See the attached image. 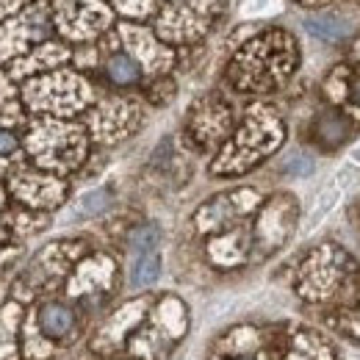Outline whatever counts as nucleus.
I'll use <instances>...</instances> for the list:
<instances>
[{"mask_svg": "<svg viewBox=\"0 0 360 360\" xmlns=\"http://www.w3.org/2000/svg\"><path fill=\"white\" fill-rule=\"evenodd\" d=\"M17 150H20L17 136L8 134V131H0V155H14Z\"/></svg>", "mask_w": 360, "mask_h": 360, "instance_id": "nucleus-17", "label": "nucleus"}, {"mask_svg": "<svg viewBox=\"0 0 360 360\" xmlns=\"http://www.w3.org/2000/svg\"><path fill=\"white\" fill-rule=\"evenodd\" d=\"M158 238H161V233H158V227L155 225H144L134 230L131 233V241H128V247H131V252L134 255H144V252H153V250H158Z\"/></svg>", "mask_w": 360, "mask_h": 360, "instance_id": "nucleus-14", "label": "nucleus"}, {"mask_svg": "<svg viewBox=\"0 0 360 360\" xmlns=\"http://www.w3.org/2000/svg\"><path fill=\"white\" fill-rule=\"evenodd\" d=\"M352 274V261L338 247H319L300 274V294L311 302L335 297Z\"/></svg>", "mask_w": 360, "mask_h": 360, "instance_id": "nucleus-3", "label": "nucleus"}, {"mask_svg": "<svg viewBox=\"0 0 360 360\" xmlns=\"http://www.w3.org/2000/svg\"><path fill=\"white\" fill-rule=\"evenodd\" d=\"M288 360H335V355H333V347L324 338H319L314 333H300L291 341Z\"/></svg>", "mask_w": 360, "mask_h": 360, "instance_id": "nucleus-10", "label": "nucleus"}, {"mask_svg": "<svg viewBox=\"0 0 360 360\" xmlns=\"http://www.w3.org/2000/svg\"><path fill=\"white\" fill-rule=\"evenodd\" d=\"M314 136H316V141H319L321 147H327V150L341 147V144L349 139V122H347L341 114L327 111V114H321V117L316 120Z\"/></svg>", "mask_w": 360, "mask_h": 360, "instance_id": "nucleus-9", "label": "nucleus"}, {"mask_svg": "<svg viewBox=\"0 0 360 360\" xmlns=\"http://www.w3.org/2000/svg\"><path fill=\"white\" fill-rule=\"evenodd\" d=\"M34 155L50 169H72L84 158L86 139L72 125H39L34 134Z\"/></svg>", "mask_w": 360, "mask_h": 360, "instance_id": "nucleus-4", "label": "nucleus"}, {"mask_svg": "<svg viewBox=\"0 0 360 360\" xmlns=\"http://www.w3.org/2000/svg\"><path fill=\"white\" fill-rule=\"evenodd\" d=\"M158 274H161V255H158V250L136 255L134 269H131V285H136V288L153 285L158 280Z\"/></svg>", "mask_w": 360, "mask_h": 360, "instance_id": "nucleus-13", "label": "nucleus"}, {"mask_svg": "<svg viewBox=\"0 0 360 360\" xmlns=\"http://www.w3.org/2000/svg\"><path fill=\"white\" fill-rule=\"evenodd\" d=\"M283 139V125L266 114V111H252L244 122V128L233 139V144L222 153V158L217 161V172L219 175H233V172H244L250 169L255 161H261L264 155H269L271 147H277V141Z\"/></svg>", "mask_w": 360, "mask_h": 360, "instance_id": "nucleus-2", "label": "nucleus"}, {"mask_svg": "<svg viewBox=\"0 0 360 360\" xmlns=\"http://www.w3.org/2000/svg\"><path fill=\"white\" fill-rule=\"evenodd\" d=\"M56 14L64 34L72 39H86L108 22L105 6L100 0H58Z\"/></svg>", "mask_w": 360, "mask_h": 360, "instance_id": "nucleus-6", "label": "nucleus"}, {"mask_svg": "<svg viewBox=\"0 0 360 360\" xmlns=\"http://www.w3.org/2000/svg\"><path fill=\"white\" fill-rule=\"evenodd\" d=\"M241 360H252V358H241Z\"/></svg>", "mask_w": 360, "mask_h": 360, "instance_id": "nucleus-20", "label": "nucleus"}, {"mask_svg": "<svg viewBox=\"0 0 360 360\" xmlns=\"http://www.w3.org/2000/svg\"><path fill=\"white\" fill-rule=\"evenodd\" d=\"M14 191L20 200L31 202V205H42L50 208L56 202H61L64 197V186L53 178H39V175H25V178L14 180Z\"/></svg>", "mask_w": 360, "mask_h": 360, "instance_id": "nucleus-7", "label": "nucleus"}, {"mask_svg": "<svg viewBox=\"0 0 360 360\" xmlns=\"http://www.w3.org/2000/svg\"><path fill=\"white\" fill-rule=\"evenodd\" d=\"M283 172H285V175H294V178H300V175H311V172H314V158L297 153V155H291V158L283 164Z\"/></svg>", "mask_w": 360, "mask_h": 360, "instance_id": "nucleus-15", "label": "nucleus"}, {"mask_svg": "<svg viewBox=\"0 0 360 360\" xmlns=\"http://www.w3.org/2000/svg\"><path fill=\"white\" fill-rule=\"evenodd\" d=\"M39 327L47 338H64L75 327V314L61 302H47L39 311Z\"/></svg>", "mask_w": 360, "mask_h": 360, "instance_id": "nucleus-8", "label": "nucleus"}, {"mask_svg": "<svg viewBox=\"0 0 360 360\" xmlns=\"http://www.w3.org/2000/svg\"><path fill=\"white\" fill-rule=\"evenodd\" d=\"M294 70V42L291 37L271 31L250 42L230 67V78L238 89L264 91L288 78Z\"/></svg>", "mask_w": 360, "mask_h": 360, "instance_id": "nucleus-1", "label": "nucleus"}, {"mask_svg": "<svg viewBox=\"0 0 360 360\" xmlns=\"http://www.w3.org/2000/svg\"><path fill=\"white\" fill-rule=\"evenodd\" d=\"M358 158H360V153H358Z\"/></svg>", "mask_w": 360, "mask_h": 360, "instance_id": "nucleus-21", "label": "nucleus"}, {"mask_svg": "<svg viewBox=\"0 0 360 360\" xmlns=\"http://www.w3.org/2000/svg\"><path fill=\"white\" fill-rule=\"evenodd\" d=\"M34 94V105L37 108H56V111H72L81 108L86 100V86L84 81L72 78V75H56L39 81L34 86H28V97Z\"/></svg>", "mask_w": 360, "mask_h": 360, "instance_id": "nucleus-5", "label": "nucleus"}, {"mask_svg": "<svg viewBox=\"0 0 360 360\" xmlns=\"http://www.w3.org/2000/svg\"><path fill=\"white\" fill-rule=\"evenodd\" d=\"M108 194L105 191H94V194H89V197H84V211L86 214H100L105 205H108Z\"/></svg>", "mask_w": 360, "mask_h": 360, "instance_id": "nucleus-16", "label": "nucleus"}, {"mask_svg": "<svg viewBox=\"0 0 360 360\" xmlns=\"http://www.w3.org/2000/svg\"><path fill=\"white\" fill-rule=\"evenodd\" d=\"M305 28L324 39V42H344L349 34H352V25L341 17H333V14H319V17H308L305 20Z\"/></svg>", "mask_w": 360, "mask_h": 360, "instance_id": "nucleus-11", "label": "nucleus"}, {"mask_svg": "<svg viewBox=\"0 0 360 360\" xmlns=\"http://www.w3.org/2000/svg\"><path fill=\"white\" fill-rule=\"evenodd\" d=\"M105 75H108V81L117 84V86H131V84H136V81L141 78V67H139V61H136L134 56H128V53H114V56L105 61Z\"/></svg>", "mask_w": 360, "mask_h": 360, "instance_id": "nucleus-12", "label": "nucleus"}, {"mask_svg": "<svg viewBox=\"0 0 360 360\" xmlns=\"http://www.w3.org/2000/svg\"><path fill=\"white\" fill-rule=\"evenodd\" d=\"M349 91H352V100H355V103L360 105V72L355 75V78H352V86H349Z\"/></svg>", "mask_w": 360, "mask_h": 360, "instance_id": "nucleus-18", "label": "nucleus"}, {"mask_svg": "<svg viewBox=\"0 0 360 360\" xmlns=\"http://www.w3.org/2000/svg\"><path fill=\"white\" fill-rule=\"evenodd\" d=\"M17 3H20V0H0V17H3L6 11H14Z\"/></svg>", "mask_w": 360, "mask_h": 360, "instance_id": "nucleus-19", "label": "nucleus"}]
</instances>
